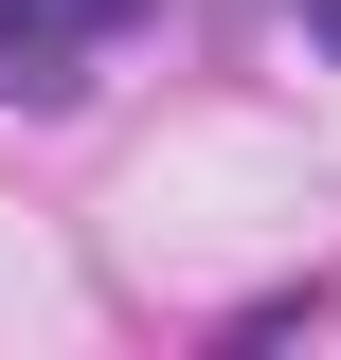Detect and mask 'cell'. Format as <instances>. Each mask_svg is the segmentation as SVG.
<instances>
[{"mask_svg":"<svg viewBox=\"0 0 341 360\" xmlns=\"http://www.w3.org/2000/svg\"><path fill=\"white\" fill-rule=\"evenodd\" d=\"M305 37H323V54H341V0H305Z\"/></svg>","mask_w":341,"mask_h":360,"instance_id":"obj_3","label":"cell"},{"mask_svg":"<svg viewBox=\"0 0 341 360\" xmlns=\"http://www.w3.org/2000/svg\"><path fill=\"white\" fill-rule=\"evenodd\" d=\"M72 0H0V108H54V90H72Z\"/></svg>","mask_w":341,"mask_h":360,"instance_id":"obj_1","label":"cell"},{"mask_svg":"<svg viewBox=\"0 0 341 360\" xmlns=\"http://www.w3.org/2000/svg\"><path fill=\"white\" fill-rule=\"evenodd\" d=\"M72 18H90V37H108V18H144V0H72Z\"/></svg>","mask_w":341,"mask_h":360,"instance_id":"obj_2","label":"cell"}]
</instances>
